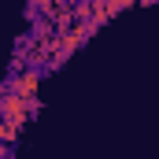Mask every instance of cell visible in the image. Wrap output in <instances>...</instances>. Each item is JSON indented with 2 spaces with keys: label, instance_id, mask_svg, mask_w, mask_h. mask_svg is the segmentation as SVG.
Returning a JSON list of instances; mask_svg holds the SVG:
<instances>
[{
  "label": "cell",
  "instance_id": "cell-2",
  "mask_svg": "<svg viewBox=\"0 0 159 159\" xmlns=\"http://www.w3.org/2000/svg\"><path fill=\"white\" fill-rule=\"evenodd\" d=\"M41 74H44V70H22L19 78H7V85H4V93H19L22 100H30V104H37Z\"/></svg>",
  "mask_w": 159,
  "mask_h": 159
},
{
  "label": "cell",
  "instance_id": "cell-1",
  "mask_svg": "<svg viewBox=\"0 0 159 159\" xmlns=\"http://www.w3.org/2000/svg\"><path fill=\"white\" fill-rule=\"evenodd\" d=\"M37 111H41V104L22 100L19 93H0V119H4V122H11V126H26Z\"/></svg>",
  "mask_w": 159,
  "mask_h": 159
},
{
  "label": "cell",
  "instance_id": "cell-3",
  "mask_svg": "<svg viewBox=\"0 0 159 159\" xmlns=\"http://www.w3.org/2000/svg\"><path fill=\"white\" fill-rule=\"evenodd\" d=\"M19 129H22V126H11V122H0V141H4V148H11V144H15Z\"/></svg>",
  "mask_w": 159,
  "mask_h": 159
}]
</instances>
